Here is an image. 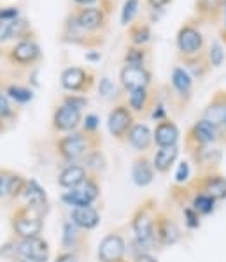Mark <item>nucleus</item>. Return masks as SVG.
Here are the masks:
<instances>
[{"instance_id":"1","label":"nucleus","mask_w":226,"mask_h":262,"mask_svg":"<svg viewBox=\"0 0 226 262\" xmlns=\"http://www.w3.org/2000/svg\"><path fill=\"white\" fill-rule=\"evenodd\" d=\"M102 138L98 134H88L84 130H76L55 141L58 157L65 164H79L93 150H100Z\"/></svg>"},{"instance_id":"2","label":"nucleus","mask_w":226,"mask_h":262,"mask_svg":"<svg viewBox=\"0 0 226 262\" xmlns=\"http://www.w3.org/2000/svg\"><path fill=\"white\" fill-rule=\"evenodd\" d=\"M156 203L153 199H147L137 208V211L132 216V231L135 236V245L139 247V253L149 252L156 245L155 237V224H156Z\"/></svg>"},{"instance_id":"3","label":"nucleus","mask_w":226,"mask_h":262,"mask_svg":"<svg viewBox=\"0 0 226 262\" xmlns=\"http://www.w3.org/2000/svg\"><path fill=\"white\" fill-rule=\"evenodd\" d=\"M60 41L65 44H72V46H79L84 50H98L106 44V35L100 34H90V32L83 30L78 21H76L74 13H68L67 18L63 19L62 30H60Z\"/></svg>"},{"instance_id":"4","label":"nucleus","mask_w":226,"mask_h":262,"mask_svg":"<svg viewBox=\"0 0 226 262\" xmlns=\"http://www.w3.org/2000/svg\"><path fill=\"white\" fill-rule=\"evenodd\" d=\"M11 227L18 239L40 236L44 227V215L30 206H19L11 216Z\"/></svg>"},{"instance_id":"5","label":"nucleus","mask_w":226,"mask_h":262,"mask_svg":"<svg viewBox=\"0 0 226 262\" xmlns=\"http://www.w3.org/2000/svg\"><path fill=\"white\" fill-rule=\"evenodd\" d=\"M60 84L68 94H81L86 95L91 92L96 84V74L90 67H79L72 66L63 69L62 76H60Z\"/></svg>"},{"instance_id":"6","label":"nucleus","mask_w":226,"mask_h":262,"mask_svg":"<svg viewBox=\"0 0 226 262\" xmlns=\"http://www.w3.org/2000/svg\"><path fill=\"white\" fill-rule=\"evenodd\" d=\"M175 46L179 58H189L204 53L205 37L202 34L200 27L195 21H186L179 27L175 35Z\"/></svg>"},{"instance_id":"7","label":"nucleus","mask_w":226,"mask_h":262,"mask_svg":"<svg viewBox=\"0 0 226 262\" xmlns=\"http://www.w3.org/2000/svg\"><path fill=\"white\" fill-rule=\"evenodd\" d=\"M219 141H223L221 128H217L216 125H212L211 122H207L204 118L196 120L186 132V148L189 153L200 150V148L214 146Z\"/></svg>"},{"instance_id":"8","label":"nucleus","mask_w":226,"mask_h":262,"mask_svg":"<svg viewBox=\"0 0 226 262\" xmlns=\"http://www.w3.org/2000/svg\"><path fill=\"white\" fill-rule=\"evenodd\" d=\"M6 58L14 67H34L42 60V50L35 37L21 39L6 51Z\"/></svg>"},{"instance_id":"9","label":"nucleus","mask_w":226,"mask_h":262,"mask_svg":"<svg viewBox=\"0 0 226 262\" xmlns=\"http://www.w3.org/2000/svg\"><path fill=\"white\" fill-rule=\"evenodd\" d=\"M13 257L19 262H47L49 260V243L40 236L16 239Z\"/></svg>"},{"instance_id":"10","label":"nucleus","mask_w":226,"mask_h":262,"mask_svg":"<svg viewBox=\"0 0 226 262\" xmlns=\"http://www.w3.org/2000/svg\"><path fill=\"white\" fill-rule=\"evenodd\" d=\"M76 16V21L83 30L90 34L106 35L109 28V14L100 6H88V7H76L72 9Z\"/></svg>"},{"instance_id":"11","label":"nucleus","mask_w":226,"mask_h":262,"mask_svg":"<svg viewBox=\"0 0 226 262\" xmlns=\"http://www.w3.org/2000/svg\"><path fill=\"white\" fill-rule=\"evenodd\" d=\"M100 197V185L96 176L90 174L79 187L67 190L62 195V201L70 208H81V206H93V203Z\"/></svg>"},{"instance_id":"12","label":"nucleus","mask_w":226,"mask_h":262,"mask_svg":"<svg viewBox=\"0 0 226 262\" xmlns=\"http://www.w3.org/2000/svg\"><path fill=\"white\" fill-rule=\"evenodd\" d=\"M135 115L128 107L127 102H119L109 111L107 116V128L109 134L118 141H127V136L130 128L135 125Z\"/></svg>"},{"instance_id":"13","label":"nucleus","mask_w":226,"mask_h":262,"mask_svg":"<svg viewBox=\"0 0 226 262\" xmlns=\"http://www.w3.org/2000/svg\"><path fill=\"white\" fill-rule=\"evenodd\" d=\"M191 188H195L193 192H204L207 195H211L212 199L226 201V176L221 174L219 171H209L202 172V174L191 183Z\"/></svg>"},{"instance_id":"14","label":"nucleus","mask_w":226,"mask_h":262,"mask_svg":"<svg viewBox=\"0 0 226 262\" xmlns=\"http://www.w3.org/2000/svg\"><path fill=\"white\" fill-rule=\"evenodd\" d=\"M81 123H83V111L74 110L65 104H60L55 107L53 116H51V128L53 132L60 134H70V132L79 130Z\"/></svg>"},{"instance_id":"15","label":"nucleus","mask_w":226,"mask_h":262,"mask_svg":"<svg viewBox=\"0 0 226 262\" xmlns=\"http://www.w3.org/2000/svg\"><path fill=\"white\" fill-rule=\"evenodd\" d=\"M153 81V72L147 69V66L144 67H135V66H123L119 71V83L121 88L124 92H135L142 90V88H149Z\"/></svg>"},{"instance_id":"16","label":"nucleus","mask_w":226,"mask_h":262,"mask_svg":"<svg viewBox=\"0 0 226 262\" xmlns=\"http://www.w3.org/2000/svg\"><path fill=\"white\" fill-rule=\"evenodd\" d=\"M155 237L158 247H172L181 239V229L177 222L168 216L165 211L156 213V224H155Z\"/></svg>"},{"instance_id":"17","label":"nucleus","mask_w":226,"mask_h":262,"mask_svg":"<svg viewBox=\"0 0 226 262\" xmlns=\"http://www.w3.org/2000/svg\"><path fill=\"white\" fill-rule=\"evenodd\" d=\"M124 253H127L124 237L111 232L100 241L96 255H98V262H124Z\"/></svg>"},{"instance_id":"18","label":"nucleus","mask_w":226,"mask_h":262,"mask_svg":"<svg viewBox=\"0 0 226 262\" xmlns=\"http://www.w3.org/2000/svg\"><path fill=\"white\" fill-rule=\"evenodd\" d=\"M193 83L195 79L191 78V74L184 69L183 66H175L170 72V84L175 97L179 99L181 104H186L191 99L193 94Z\"/></svg>"},{"instance_id":"19","label":"nucleus","mask_w":226,"mask_h":262,"mask_svg":"<svg viewBox=\"0 0 226 262\" xmlns=\"http://www.w3.org/2000/svg\"><path fill=\"white\" fill-rule=\"evenodd\" d=\"M202 118L221 128L226 122V90H217L202 111Z\"/></svg>"},{"instance_id":"20","label":"nucleus","mask_w":226,"mask_h":262,"mask_svg":"<svg viewBox=\"0 0 226 262\" xmlns=\"http://www.w3.org/2000/svg\"><path fill=\"white\" fill-rule=\"evenodd\" d=\"M21 197L25 199V206L34 208L35 211L46 215L47 209H49V199H47V193L40 187L37 180H27L25 190H23Z\"/></svg>"},{"instance_id":"21","label":"nucleus","mask_w":226,"mask_h":262,"mask_svg":"<svg viewBox=\"0 0 226 262\" xmlns=\"http://www.w3.org/2000/svg\"><path fill=\"white\" fill-rule=\"evenodd\" d=\"M179 138H181V130L175 125V122L170 118L163 120V122H158L153 130V139H155V144L158 148H165V146H177L179 144Z\"/></svg>"},{"instance_id":"22","label":"nucleus","mask_w":226,"mask_h":262,"mask_svg":"<svg viewBox=\"0 0 226 262\" xmlns=\"http://www.w3.org/2000/svg\"><path fill=\"white\" fill-rule=\"evenodd\" d=\"M127 143L130 144L135 151L139 153H147L155 144V139H153V130L149 128L147 123H135L130 128L127 136Z\"/></svg>"},{"instance_id":"23","label":"nucleus","mask_w":226,"mask_h":262,"mask_svg":"<svg viewBox=\"0 0 226 262\" xmlns=\"http://www.w3.org/2000/svg\"><path fill=\"white\" fill-rule=\"evenodd\" d=\"M155 166H153V160L149 157L142 155V157H137L132 164V180L137 187L144 188L149 187V185L155 181Z\"/></svg>"},{"instance_id":"24","label":"nucleus","mask_w":226,"mask_h":262,"mask_svg":"<svg viewBox=\"0 0 226 262\" xmlns=\"http://www.w3.org/2000/svg\"><path fill=\"white\" fill-rule=\"evenodd\" d=\"M88 176H90V172H88V169L84 167L83 162L67 164L58 174V185L62 188H65V190H72V188L79 187Z\"/></svg>"},{"instance_id":"25","label":"nucleus","mask_w":226,"mask_h":262,"mask_svg":"<svg viewBox=\"0 0 226 262\" xmlns=\"http://www.w3.org/2000/svg\"><path fill=\"white\" fill-rule=\"evenodd\" d=\"M70 222L78 225L81 231H93L100 224V213H98V209L93 206L72 208Z\"/></svg>"},{"instance_id":"26","label":"nucleus","mask_w":226,"mask_h":262,"mask_svg":"<svg viewBox=\"0 0 226 262\" xmlns=\"http://www.w3.org/2000/svg\"><path fill=\"white\" fill-rule=\"evenodd\" d=\"M179 159V144L177 146H165L158 148L153 155V166L158 174H168L170 169L175 166Z\"/></svg>"},{"instance_id":"27","label":"nucleus","mask_w":226,"mask_h":262,"mask_svg":"<svg viewBox=\"0 0 226 262\" xmlns=\"http://www.w3.org/2000/svg\"><path fill=\"white\" fill-rule=\"evenodd\" d=\"M156 97L151 92V88H142V90H135L128 94L127 104L132 110L133 115H144L153 107Z\"/></svg>"},{"instance_id":"28","label":"nucleus","mask_w":226,"mask_h":262,"mask_svg":"<svg viewBox=\"0 0 226 262\" xmlns=\"http://www.w3.org/2000/svg\"><path fill=\"white\" fill-rule=\"evenodd\" d=\"M189 155L193 157L195 164L202 169V172L217 171V164L221 162V150L217 148H200V150L191 151Z\"/></svg>"},{"instance_id":"29","label":"nucleus","mask_w":226,"mask_h":262,"mask_svg":"<svg viewBox=\"0 0 226 262\" xmlns=\"http://www.w3.org/2000/svg\"><path fill=\"white\" fill-rule=\"evenodd\" d=\"M27 180L13 171H2V192L7 199H16L25 190Z\"/></svg>"},{"instance_id":"30","label":"nucleus","mask_w":226,"mask_h":262,"mask_svg":"<svg viewBox=\"0 0 226 262\" xmlns=\"http://www.w3.org/2000/svg\"><path fill=\"white\" fill-rule=\"evenodd\" d=\"M224 0H196L195 2V13L198 19L205 21H217L223 16Z\"/></svg>"},{"instance_id":"31","label":"nucleus","mask_w":226,"mask_h":262,"mask_svg":"<svg viewBox=\"0 0 226 262\" xmlns=\"http://www.w3.org/2000/svg\"><path fill=\"white\" fill-rule=\"evenodd\" d=\"M181 62H183V67L186 69L189 74H191L193 79H204L205 76L211 72V63H209L207 56L205 53H200L196 56H189V58H181Z\"/></svg>"},{"instance_id":"32","label":"nucleus","mask_w":226,"mask_h":262,"mask_svg":"<svg viewBox=\"0 0 226 262\" xmlns=\"http://www.w3.org/2000/svg\"><path fill=\"white\" fill-rule=\"evenodd\" d=\"M84 241L83 231L76 224H72L70 220L63 224V234H62V247L65 248V252H76L81 248Z\"/></svg>"},{"instance_id":"33","label":"nucleus","mask_w":226,"mask_h":262,"mask_svg":"<svg viewBox=\"0 0 226 262\" xmlns=\"http://www.w3.org/2000/svg\"><path fill=\"white\" fill-rule=\"evenodd\" d=\"M0 88H2L4 94L9 97L13 102L18 104V106H25V104L34 100V90L21 83H7L6 86H0Z\"/></svg>"},{"instance_id":"34","label":"nucleus","mask_w":226,"mask_h":262,"mask_svg":"<svg viewBox=\"0 0 226 262\" xmlns=\"http://www.w3.org/2000/svg\"><path fill=\"white\" fill-rule=\"evenodd\" d=\"M127 35L132 46H147V42L151 41V37H153V32L147 23L133 21L132 25L128 27Z\"/></svg>"},{"instance_id":"35","label":"nucleus","mask_w":226,"mask_h":262,"mask_svg":"<svg viewBox=\"0 0 226 262\" xmlns=\"http://www.w3.org/2000/svg\"><path fill=\"white\" fill-rule=\"evenodd\" d=\"M149 60V50L146 46H132L128 44L123 55V66H135V67H144L147 66Z\"/></svg>"},{"instance_id":"36","label":"nucleus","mask_w":226,"mask_h":262,"mask_svg":"<svg viewBox=\"0 0 226 262\" xmlns=\"http://www.w3.org/2000/svg\"><path fill=\"white\" fill-rule=\"evenodd\" d=\"M189 204H191V206L198 211L200 216H209V215H212V213L216 211L217 201L212 199L211 195H207V193H204V192H195V193H193L191 203H189Z\"/></svg>"},{"instance_id":"37","label":"nucleus","mask_w":226,"mask_h":262,"mask_svg":"<svg viewBox=\"0 0 226 262\" xmlns=\"http://www.w3.org/2000/svg\"><path fill=\"white\" fill-rule=\"evenodd\" d=\"M140 9V0H124L123 7H121V14H119V21L123 27H130L135 21L137 14Z\"/></svg>"},{"instance_id":"38","label":"nucleus","mask_w":226,"mask_h":262,"mask_svg":"<svg viewBox=\"0 0 226 262\" xmlns=\"http://www.w3.org/2000/svg\"><path fill=\"white\" fill-rule=\"evenodd\" d=\"M205 56H207V60H209V63H211V67H221V66H223V62H224V58H226L223 44H221L219 41H212L207 46Z\"/></svg>"},{"instance_id":"39","label":"nucleus","mask_w":226,"mask_h":262,"mask_svg":"<svg viewBox=\"0 0 226 262\" xmlns=\"http://www.w3.org/2000/svg\"><path fill=\"white\" fill-rule=\"evenodd\" d=\"M16 116H18V113H16L13 106V100L4 94V90L0 88V120L6 123H13L16 122Z\"/></svg>"},{"instance_id":"40","label":"nucleus","mask_w":226,"mask_h":262,"mask_svg":"<svg viewBox=\"0 0 226 262\" xmlns=\"http://www.w3.org/2000/svg\"><path fill=\"white\" fill-rule=\"evenodd\" d=\"M83 164H84V167L88 169L90 174L96 176V172L102 171V169L106 167V159H104V155L100 150H93V151L88 153L86 159L83 160Z\"/></svg>"},{"instance_id":"41","label":"nucleus","mask_w":226,"mask_h":262,"mask_svg":"<svg viewBox=\"0 0 226 262\" xmlns=\"http://www.w3.org/2000/svg\"><path fill=\"white\" fill-rule=\"evenodd\" d=\"M183 216H184V224H186V227L189 231H196V229L202 225V216L198 215V211H196L191 204H188V206L183 208Z\"/></svg>"},{"instance_id":"42","label":"nucleus","mask_w":226,"mask_h":262,"mask_svg":"<svg viewBox=\"0 0 226 262\" xmlns=\"http://www.w3.org/2000/svg\"><path fill=\"white\" fill-rule=\"evenodd\" d=\"M62 104L74 107V110L83 111L84 107L88 106V97L86 95H81V94H65V95L62 97Z\"/></svg>"},{"instance_id":"43","label":"nucleus","mask_w":226,"mask_h":262,"mask_svg":"<svg viewBox=\"0 0 226 262\" xmlns=\"http://www.w3.org/2000/svg\"><path fill=\"white\" fill-rule=\"evenodd\" d=\"M81 130L88 132V134H98L100 128V118L95 115V113H90V115L83 116V123H81Z\"/></svg>"},{"instance_id":"44","label":"nucleus","mask_w":226,"mask_h":262,"mask_svg":"<svg viewBox=\"0 0 226 262\" xmlns=\"http://www.w3.org/2000/svg\"><path fill=\"white\" fill-rule=\"evenodd\" d=\"M189 176H191V167H189V162L183 160V162H179V166H177L175 183L177 185H186V183H189Z\"/></svg>"},{"instance_id":"45","label":"nucleus","mask_w":226,"mask_h":262,"mask_svg":"<svg viewBox=\"0 0 226 262\" xmlns=\"http://www.w3.org/2000/svg\"><path fill=\"white\" fill-rule=\"evenodd\" d=\"M21 18V11L18 6H6L0 7V21H11V19Z\"/></svg>"},{"instance_id":"46","label":"nucleus","mask_w":226,"mask_h":262,"mask_svg":"<svg viewBox=\"0 0 226 262\" xmlns=\"http://www.w3.org/2000/svg\"><path fill=\"white\" fill-rule=\"evenodd\" d=\"M151 118L155 120V122H163V120H167L168 118L167 106H165L163 102L155 100V104H153V107H151Z\"/></svg>"},{"instance_id":"47","label":"nucleus","mask_w":226,"mask_h":262,"mask_svg":"<svg viewBox=\"0 0 226 262\" xmlns=\"http://www.w3.org/2000/svg\"><path fill=\"white\" fill-rule=\"evenodd\" d=\"M114 83L111 81L109 78H102L98 81V94L104 97V99H111V97H114Z\"/></svg>"},{"instance_id":"48","label":"nucleus","mask_w":226,"mask_h":262,"mask_svg":"<svg viewBox=\"0 0 226 262\" xmlns=\"http://www.w3.org/2000/svg\"><path fill=\"white\" fill-rule=\"evenodd\" d=\"M55 262H81L79 255L76 252H62L56 255Z\"/></svg>"},{"instance_id":"49","label":"nucleus","mask_w":226,"mask_h":262,"mask_svg":"<svg viewBox=\"0 0 226 262\" xmlns=\"http://www.w3.org/2000/svg\"><path fill=\"white\" fill-rule=\"evenodd\" d=\"M170 2H172V0H147V6L151 7V9H155V11H161L163 7H167Z\"/></svg>"},{"instance_id":"50","label":"nucleus","mask_w":226,"mask_h":262,"mask_svg":"<svg viewBox=\"0 0 226 262\" xmlns=\"http://www.w3.org/2000/svg\"><path fill=\"white\" fill-rule=\"evenodd\" d=\"M84 58H86L88 62H98V60L102 58V53H100L98 50H90V51H86Z\"/></svg>"},{"instance_id":"51","label":"nucleus","mask_w":226,"mask_h":262,"mask_svg":"<svg viewBox=\"0 0 226 262\" xmlns=\"http://www.w3.org/2000/svg\"><path fill=\"white\" fill-rule=\"evenodd\" d=\"M221 19H223V25H221L219 35H221V41L226 44V0H224V6H223V16H221Z\"/></svg>"},{"instance_id":"52","label":"nucleus","mask_w":226,"mask_h":262,"mask_svg":"<svg viewBox=\"0 0 226 262\" xmlns=\"http://www.w3.org/2000/svg\"><path fill=\"white\" fill-rule=\"evenodd\" d=\"M76 7H88V6H100L102 0H72Z\"/></svg>"},{"instance_id":"53","label":"nucleus","mask_w":226,"mask_h":262,"mask_svg":"<svg viewBox=\"0 0 226 262\" xmlns=\"http://www.w3.org/2000/svg\"><path fill=\"white\" fill-rule=\"evenodd\" d=\"M135 262H158V260H156L149 252H144V253H139V255H135Z\"/></svg>"},{"instance_id":"54","label":"nucleus","mask_w":226,"mask_h":262,"mask_svg":"<svg viewBox=\"0 0 226 262\" xmlns=\"http://www.w3.org/2000/svg\"><path fill=\"white\" fill-rule=\"evenodd\" d=\"M7 128H9V125H7L6 122H2V120H0V134H2V132H6Z\"/></svg>"},{"instance_id":"55","label":"nucleus","mask_w":226,"mask_h":262,"mask_svg":"<svg viewBox=\"0 0 226 262\" xmlns=\"http://www.w3.org/2000/svg\"><path fill=\"white\" fill-rule=\"evenodd\" d=\"M221 134H223V143H226V122L223 127H221Z\"/></svg>"},{"instance_id":"56","label":"nucleus","mask_w":226,"mask_h":262,"mask_svg":"<svg viewBox=\"0 0 226 262\" xmlns=\"http://www.w3.org/2000/svg\"><path fill=\"white\" fill-rule=\"evenodd\" d=\"M0 197H4V192H2V171H0Z\"/></svg>"},{"instance_id":"57","label":"nucleus","mask_w":226,"mask_h":262,"mask_svg":"<svg viewBox=\"0 0 226 262\" xmlns=\"http://www.w3.org/2000/svg\"><path fill=\"white\" fill-rule=\"evenodd\" d=\"M13 262H19V260H16V259H14V260H13Z\"/></svg>"}]
</instances>
